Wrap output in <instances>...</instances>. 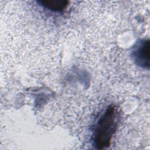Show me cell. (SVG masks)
<instances>
[{"mask_svg":"<svg viewBox=\"0 0 150 150\" xmlns=\"http://www.w3.org/2000/svg\"><path fill=\"white\" fill-rule=\"evenodd\" d=\"M135 63L142 67H149V40H143L139 42L132 52Z\"/></svg>","mask_w":150,"mask_h":150,"instance_id":"obj_2","label":"cell"},{"mask_svg":"<svg viewBox=\"0 0 150 150\" xmlns=\"http://www.w3.org/2000/svg\"><path fill=\"white\" fill-rule=\"evenodd\" d=\"M117 112L114 106H110L97 122L93 133L94 144L97 148H105L110 145L117 127Z\"/></svg>","mask_w":150,"mask_h":150,"instance_id":"obj_1","label":"cell"},{"mask_svg":"<svg viewBox=\"0 0 150 150\" xmlns=\"http://www.w3.org/2000/svg\"><path fill=\"white\" fill-rule=\"evenodd\" d=\"M40 5L44 8L54 12H62L66 8L68 1L60 0H47L38 1Z\"/></svg>","mask_w":150,"mask_h":150,"instance_id":"obj_3","label":"cell"}]
</instances>
